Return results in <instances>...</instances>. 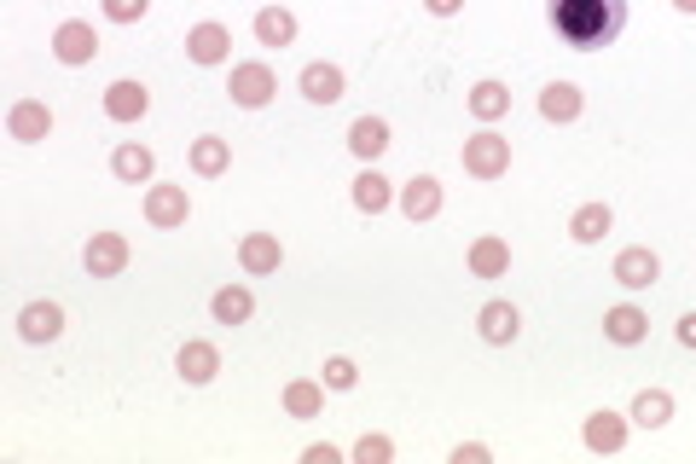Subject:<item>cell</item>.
Instances as JSON below:
<instances>
[{
    "label": "cell",
    "instance_id": "1f68e13d",
    "mask_svg": "<svg viewBox=\"0 0 696 464\" xmlns=\"http://www.w3.org/2000/svg\"><path fill=\"white\" fill-rule=\"evenodd\" d=\"M354 458H366V464H390V458H395V442H390V435H360Z\"/></svg>",
    "mask_w": 696,
    "mask_h": 464
},
{
    "label": "cell",
    "instance_id": "ba28073f",
    "mask_svg": "<svg viewBox=\"0 0 696 464\" xmlns=\"http://www.w3.org/2000/svg\"><path fill=\"white\" fill-rule=\"evenodd\" d=\"M615 279H622L627 291H650L656 279H662V262H656V250H644V244L622 250V255H615Z\"/></svg>",
    "mask_w": 696,
    "mask_h": 464
},
{
    "label": "cell",
    "instance_id": "cb8c5ba5",
    "mask_svg": "<svg viewBox=\"0 0 696 464\" xmlns=\"http://www.w3.org/2000/svg\"><path fill=\"white\" fill-rule=\"evenodd\" d=\"M210 314H215L221 325H244V320L255 314V296H250L244 285H226V291L210 296Z\"/></svg>",
    "mask_w": 696,
    "mask_h": 464
},
{
    "label": "cell",
    "instance_id": "4316f807",
    "mask_svg": "<svg viewBox=\"0 0 696 464\" xmlns=\"http://www.w3.org/2000/svg\"><path fill=\"white\" fill-rule=\"evenodd\" d=\"M111 169H117V180H134V186H140V180H151L158 158H151L145 145H117V151H111Z\"/></svg>",
    "mask_w": 696,
    "mask_h": 464
},
{
    "label": "cell",
    "instance_id": "74e56055",
    "mask_svg": "<svg viewBox=\"0 0 696 464\" xmlns=\"http://www.w3.org/2000/svg\"><path fill=\"white\" fill-rule=\"evenodd\" d=\"M674 7H679V12H696V0H674Z\"/></svg>",
    "mask_w": 696,
    "mask_h": 464
},
{
    "label": "cell",
    "instance_id": "52a82bcc",
    "mask_svg": "<svg viewBox=\"0 0 696 464\" xmlns=\"http://www.w3.org/2000/svg\"><path fill=\"white\" fill-rule=\"evenodd\" d=\"M476 331H482V343L505 349V343H517V337H523V314H517L511 302H487L482 314H476Z\"/></svg>",
    "mask_w": 696,
    "mask_h": 464
},
{
    "label": "cell",
    "instance_id": "83f0119b",
    "mask_svg": "<svg viewBox=\"0 0 696 464\" xmlns=\"http://www.w3.org/2000/svg\"><path fill=\"white\" fill-rule=\"evenodd\" d=\"M667 418H674V395H667V390H644V395L633 401V424H644V430H662Z\"/></svg>",
    "mask_w": 696,
    "mask_h": 464
},
{
    "label": "cell",
    "instance_id": "44dd1931",
    "mask_svg": "<svg viewBox=\"0 0 696 464\" xmlns=\"http://www.w3.org/2000/svg\"><path fill=\"white\" fill-rule=\"evenodd\" d=\"M505 268H511V244H505V239L487 232V239L471 244V273H476V279H500Z\"/></svg>",
    "mask_w": 696,
    "mask_h": 464
},
{
    "label": "cell",
    "instance_id": "8fae6325",
    "mask_svg": "<svg viewBox=\"0 0 696 464\" xmlns=\"http://www.w3.org/2000/svg\"><path fill=\"white\" fill-rule=\"evenodd\" d=\"M401 210L412 221H435V215H442V180H435V174L406 180V186H401Z\"/></svg>",
    "mask_w": 696,
    "mask_h": 464
},
{
    "label": "cell",
    "instance_id": "6da1fadb",
    "mask_svg": "<svg viewBox=\"0 0 696 464\" xmlns=\"http://www.w3.org/2000/svg\"><path fill=\"white\" fill-rule=\"evenodd\" d=\"M546 18L563 47L575 53H598L627 30V0H546Z\"/></svg>",
    "mask_w": 696,
    "mask_h": 464
},
{
    "label": "cell",
    "instance_id": "d6a6232c",
    "mask_svg": "<svg viewBox=\"0 0 696 464\" xmlns=\"http://www.w3.org/2000/svg\"><path fill=\"white\" fill-rule=\"evenodd\" d=\"M145 7H151V0H105V18L111 23H140Z\"/></svg>",
    "mask_w": 696,
    "mask_h": 464
},
{
    "label": "cell",
    "instance_id": "3957f363",
    "mask_svg": "<svg viewBox=\"0 0 696 464\" xmlns=\"http://www.w3.org/2000/svg\"><path fill=\"white\" fill-rule=\"evenodd\" d=\"M226 93H232V105H244V111H262L268 99L279 93V82H273V70H268V64H232V82H226Z\"/></svg>",
    "mask_w": 696,
    "mask_h": 464
},
{
    "label": "cell",
    "instance_id": "d6986e66",
    "mask_svg": "<svg viewBox=\"0 0 696 464\" xmlns=\"http://www.w3.org/2000/svg\"><path fill=\"white\" fill-rule=\"evenodd\" d=\"M581 105H586V99H581L575 82H552L546 93H539V117H546V122H575Z\"/></svg>",
    "mask_w": 696,
    "mask_h": 464
},
{
    "label": "cell",
    "instance_id": "ffe728a7",
    "mask_svg": "<svg viewBox=\"0 0 696 464\" xmlns=\"http://www.w3.org/2000/svg\"><path fill=\"white\" fill-rule=\"evenodd\" d=\"M226 47H232V36L221 30V23H198V30L186 36L192 64H221V59H226Z\"/></svg>",
    "mask_w": 696,
    "mask_h": 464
},
{
    "label": "cell",
    "instance_id": "8992f818",
    "mask_svg": "<svg viewBox=\"0 0 696 464\" xmlns=\"http://www.w3.org/2000/svg\"><path fill=\"white\" fill-rule=\"evenodd\" d=\"M93 53H99L93 23H82V18L59 23V36H53V59H59V64H93Z\"/></svg>",
    "mask_w": 696,
    "mask_h": 464
},
{
    "label": "cell",
    "instance_id": "836d02e7",
    "mask_svg": "<svg viewBox=\"0 0 696 464\" xmlns=\"http://www.w3.org/2000/svg\"><path fill=\"white\" fill-rule=\"evenodd\" d=\"M482 458H487V447H476V442L471 447H453V464H482Z\"/></svg>",
    "mask_w": 696,
    "mask_h": 464
},
{
    "label": "cell",
    "instance_id": "5bb4252c",
    "mask_svg": "<svg viewBox=\"0 0 696 464\" xmlns=\"http://www.w3.org/2000/svg\"><path fill=\"white\" fill-rule=\"evenodd\" d=\"M239 262H244V273H279V262H285V244H279L273 232H244Z\"/></svg>",
    "mask_w": 696,
    "mask_h": 464
},
{
    "label": "cell",
    "instance_id": "ac0fdd59",
    "mask_svg": "<svg viewBox=\"0 0 696 464\" xmlns=\"http://www.w3.org/2000/svg\"><path fill=\"white\" fill-rule=\"evenodd\" d=\"M343 70L337 64H307L302 70V99H314V105H337V99H343Z\"/></svg>",
    "mask_w": 696,
    "mask_h": 464
},
{
    "label": "cell",
    "instance_id": "277c9868",
    "mask_svg": "<svg viewBox=\"0 0 696 464\" xmlns=\"http://www.w3.org/2000/svg\"><path fill=\"white\" fill-rule=\"evenodd\" d=\"M82 262H88L93 279H117L128 268V239H122V232H93L88 250H82Z\"/></svg>",
    "mask_w": 696,
    "mask_h": 464
},
{
    "label": "cell",
    "instance_id": "30bf717a",
    "mask_svg": "<svg viewBox=\"0 0 696 464\" xmlns=\"http://www.w3.org/2000/svg\"><path fill=\"white\" fill-rule=\"evenodd\" d=\"M7 128H12V140L36 145V140H47V134H53V111H47L41 99H18V105H12V117H7Z\"/></svg>",
    "mask_w": 696,
    "mask_h": 464
},
{
    "label": "cell",
    "instance_id": "d4e9b609",
    "mask_svg": "<svg viewBox=\"0 0 696 464\" xmlns=\"http://www.w3.org/2000/svg\"><path fill=\"white\" fill-rule=\"evenodd\" d=\"M320 406H325V383H314V377L285 383V412L291 418H320Z\"/></svg>",
    "mask_w": 696,
    "mask_h": 464
},
{
    "label": "cell",
    "instance_id": "603a6c76",
    "mask_svg": "<svg viewBox=\"0 0 696 464\" xmlns=\"http://www.w3.org/2000/svg\"><path fill=\"white\" fill-rule=\"evenodd\" d=\"M609 226H615L609 203H581V210H575V221H569V239H575V244H598Z\"/></svg>",
    "mask_w": 696,
    "mask_h": 464
},
{
    "label": "cell",
    "instance_id": "7a4b0ae2",
    "mask_svg": "<svg viewBox=\"0 0 696 464\" xmlns=\"http://www.w3.org/2000/svg\"><path fill=\"white\" fill-rule=\"evenodd\" d=\"M464 174H476V180H500L505 169H511V140H500L494 128H482V134H471L464 140Z\"/></svg>",
    "mask_w": 696,
    "mask_h": 464
},
{
    "label": "cell",
    "instance_id": "f546056e",
    "mask_svg": "<svg viewBox=\"0 0 696 464\" xmlns=\"http://www.w3.org/2000/svg\"><path fill=\"white\" fill-rule=\"evenodd\" d=\"M226 163H232V145H226V140H215V134L192 140V169H198V174H221Z\"/></svg>",
    "mask_w": 696,
    "mask_h": 464
},
{
    "label": "cell",
    "instance_id": "9c48e42d",
    "mask_svg": "<svg viewBox=\"0 0 696 464\" xmlns=\"http://www.w3.org/2000/svg\"><path fill=\"white\" fill-rule=\"evenodd\" d=\"M59 331H64V307L59 302H30L18 314V337L23 343H53Z\"/></svg>",
    "mask_w": 696,
    "mask_h": 464
},
{
    "label": "cell",
    "instance_id": "4fadbf2b",
    "mask_svg": "<svg viewBox=\"0 0 696 464\" xmlns=\"http://www.w3.org/2000/svg\"><path fill=\"white\" fill-rule=\"evenodd\" d=\"M145 111H151L145 82H111V88H105V117H111V122H140Z\"/></svg>",
    "mask_w": 696,
    "mask_h": 464
},
{
    "label": "cell",
    "instance_id": "484cf974",
    "mask_svg": "<svg viewBox=\"0 0 696 464\" xmlns=\"http://www.w3.org/2000/svg\"><path fill=\"white\" fill-rule=\"evenodd\" d=\"M390 180H383L377 169H366V174H360L354 180V210H366V215H383V210H390Z\"/></svg>",
    "mask_w": 696,
    "mask_h": 464
},
{
    "label": "cell",
    "instance_id": "9a60e30c",
    "mask_svg": "<svg viewBox=\"0 0 696 464\" xmlns=\"http://www.w3.org/2000/svg\"><path fill=\"white\" fill-rule=\"evenodd\" d=\"M581 442L592 453H622L627 447V424H622V412H592L586 430H581Z\"/></svg>",
    "mask_w": 696,
    "mask_h": 464
},
{
    "label": "cell",
    "instance_id": "4dcf8cb0",
    "mask_svg": "<svg viewBox=\"0 0 696 464\" xmlns=\"http://www.w3.org/2000/svg\"><path fill=\"white\" fill-rule=\"evenodd\" d=\"M354 377H360V372H354V360H349V354H331V360H325V372H320L325 390H354Z\"/></svg>",
    "mask_w": 696,
    "mask_h": 464
},
{
    "label": "cell",
    "instance_id": "7c38bea8",
    "mask_svg": "<svg viewBox=\"0 0 696 464\" xmlns=\"http://www.w3.org/2000/svg\"><path fill=\"white\" fill-rule=\"evenodd\" d=\"M174 366H180V377H186V383H210V377L221 372V349L203 343V337H192V343H180Z\"/></svg>",
    "mask_w": 696,
    "mask_h": 464
},
{
    "label": "cell",
    "instance_id": "f1b7e54d",
    "mask_svg": "<svg viewBox=\"0 0 696 464\" xmlns=\"http://www.w3.org/2000/svg\"><path fill=\"white\" fill-rule=\"evenodd\" d=\"M471 111H476L482 122H500V117L511 111V93H505V82H476V88H471Z\"/></svg>",
    "mask_w": 696,
    "mask_h": 464
},
{
    "label": "cell",
    "instance_id": "d590c367",
    "mask_svg": "<svg viewBox=\"0 0 696 464\" xmlns=\"http://www.w3.org/2000/svg\"><path fill=\"white\" fill-rule=\"evenodd\" d=\"M424 7H430V12H435V18H453V12H458V7H464V0H424Z\"/></svg>",
    "mask_w": 696,
    "mask_h": 464
},
{
    "label": "cell",
    "instance_id": "e0dca14e",
    "mask_svg": "<svg viewBox=\"0 0 696 464\" xmlns=\"http://www.w3.org/2000/svg\"><path fill=\"white\" fill-rule=\"evenodd\" d=\"M644 331H650V320H644V307H633V302H622V307H609V314H604V337L622 343V349L644 343Z\"/></svg>",
    "mask_w": 696,
    "mask_h": 464
},
{
    "label": "cell",
    "instance_id": "2e32d148",
    "mask_svg": "<svg viewBox=\"0 0 696 464\" xmlns=\"http://www.w3.org/2000/svg\"><path fill=\"white\" fill-rule=\"evenodd\" d=\"M349 151H354L360 163H377L383 151H390V122H383V117H360L349 128Z\"/></svg>",
    "mask_w": 696,
    "mask_h": 464
},
{
    "label": "cell",
    "instance_id": "e575fe53",
    "mask_svg": "<svg viewBox=\"0 0 696 464\" xmlns=\"http://www.w3.org/2000/svg\"><path fill=\"white\" fill-rule=\"evenodd\" d=\"M302 458H307V464H337V447H307Z\"/></svg>",
    "mask_w": 696,
    "mask_h": 464
},
{
    "label": "cell",
    "instance_id": "5b68a950",
    "mask_svg": "<svg viewBox=\"0 0 696 464\" xmlns=\"http://www.w3.org/2000/svg\"><path fill=\"white\" fill-rule=\"evenodd\" d=\"M186 215H192V198H186V186H151L145 192V221L151 226H186Z\"/></svg>",
    "mask_w": 696,
    "mask_h": 464
},
{
    "label": "cell",
    "instance_id": "7402d4cb",
    "mask_svg": "<svg viewBox=\"0 0 696 464\" xmlns=\"http://www.w3.org/2000/svg\"><path fill=\"white\" fill-rule=\"evenodd\" d=\"M255 41H262V47H291L296 41V18L285 7H262V12H255Z\"/></svg>",
    "mask_w": 696,
    "mask_h": 464
},
{
    "label": "cell",
    "instance_id": "8d00e7d4",
    "mask_svg": "<svg viewBox=\"0 0 696 464\" xmlns=\"http://www.w3.org/2000/svg\"><path fill=\"white\" fill-rule=\"evenodd\" d=\"M679 343H685V349H696V314H685V320H679Z\"/></svg>",
    "mask_w": 696,
    "mask_h": 464
}]
</instances>
